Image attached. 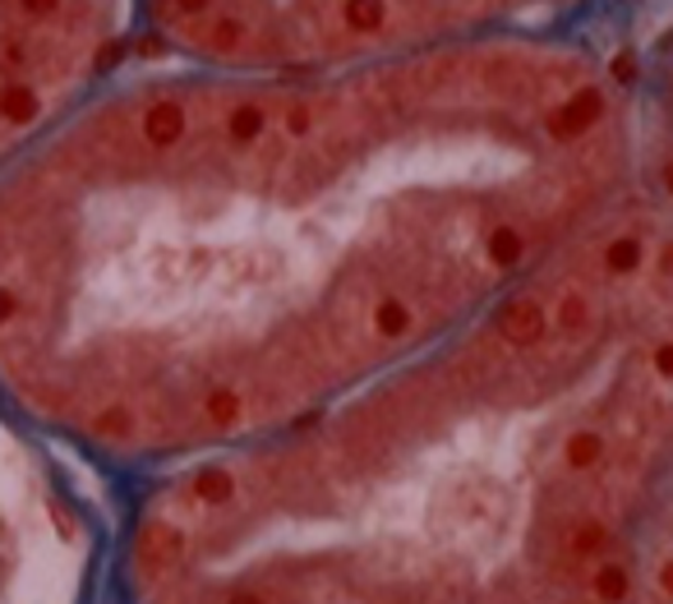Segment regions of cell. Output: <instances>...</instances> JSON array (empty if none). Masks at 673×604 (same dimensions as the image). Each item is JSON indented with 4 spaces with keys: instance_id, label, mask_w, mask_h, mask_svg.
I'll list each match as a JSON object with an SVG mask.
<instances>
[{
    "instance_id": "cell-7",
    "label": "cell",
    "mask_w": 673,
    "mask_h": 604,
    "mask_svg": "<svg viewBox=\"0 0 673 604\" xmlns=\"http://www.w3.org/2000/svg\"><path fill=\"white\" fill-rule=\"evenodd\" d=\"M14 319H19V296H14L5 282H0V332H5Z\"/></svg>"
},
{
    "instance_id": "cell-6",
    "label": "cell",
    "mask_w": 673,
    "mask_h": 604,
    "mask_svg": "<svg viewBox=\"0 0 673 604\" xmlns=\"http://www.w3.org/2000/svg\"><path fill=\"white\" fill-rule=\"evenodd\" d=\"M664 10H673V0H604V14L614 19L618 28H641L646 19H656V14H664Z\"/></svg>"
},
{
    "instance_id": "cell-2",
    "label": "cell",
    "mask_w": 673,
    "mask_h": 604,
    "mask_svg": "<svg viewBox=\"0 0 673 604\" xmlns=\"http://www.w3.org/2000/svg\"><path fill=\"white\" fill-rule=\"evenodd\" d=\"M130 604H673V232L641 199L268 443L153 475Z\"/></svg>"
},
{
    "instance_id": "cell-5",
    "label": "cell",
    "mask_w": 673,
    "mask_h": 604,
    "mask_svg": "<svg viewBox=\"0 0 673 604\" xmlns=\"http://www.w3.org/2000/svg\"><path fill=\"white\" fill-rule=\"evenodd\" d=\"M47 111V93L37 88L33 79H10L0 83V125L5 130H28Z\"/></svg>"
},
{
    "instance_id": "cell-4",
    "label": "cell",
    "mask_w": 673,
    "mask_h": 604,
    "mask_svg": "<svg viewBox=\"0 0 673 604\" xmlns=\"http://www.w3.org/2000/svg\"><path fill=\"white\" fill-rule=\"evenodd\" d=\"M627 120L637 199L673 232V10L627 33Z\"/></svg>"
},
{
    "instance_id": "cell-1",
    "label": "cell",
    "mask_w": 673,
    "mask_h": 604,
    "mask_svg": "<svg viewBox=\"0 0 673 604\" xmlns=\"http://www.w3.org/2000/svg\"><path fill=\"white\" fill-rule=\"evenodd\" d=\"M139 66L0 203V365L153 475L355 398L637 203L618 24L351 70Z\"/></svg>"
},
{
    "instance_id": "cell-3",
    "label": "cell",
    "mask_w": 673,
    "mask_h": 604,
    "mask_svg": "<svg viewBox=\"0 0 673 604\" xmlns=\"http://www.w3.org/2000/svg\"><path fill=\"white\" fill-rule=\"evenodd\" d=\"M577 24L614 19L604 0H134L130 56L213 70H351Z\"/></svg>"
}]
</instances>
